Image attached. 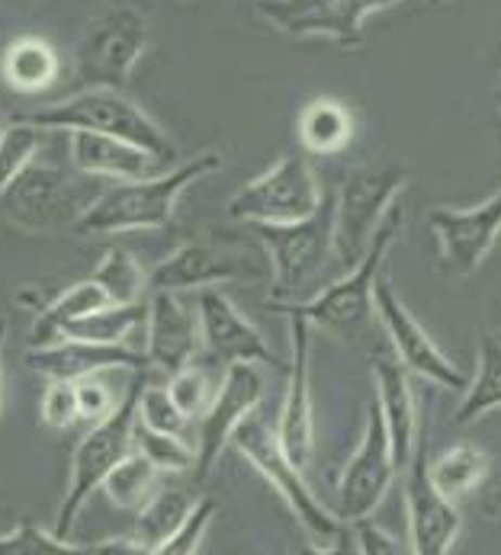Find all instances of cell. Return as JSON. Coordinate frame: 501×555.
Segmentation results:
<instances>
[{
    "mask_svg": "<svg viewBox=\"0 0 501 555\" xmlns=\"http://www.w3.org/2000/svg\"><path fill=\"white\" fill-rule=\"evenodd\" d=\"M501 408V340L496 334L479 337V353H476V376L466 383V396L457 408L453 424L470 427L483 421L486 414Z\"/></svg>",
    "mask_w": 501,
    "mask_h": 555,
    "instance_id": "cell-26",
    "label": "cell"
},
{
    "mask_svg": "<svg viewBox=\"0 0 501 555\" xmlns=\"http://www.w3.org/2000/svg\"><path fill=\"white\" fill-rule=\"evenodd\" d=\"M23 119L49 129V132H100V135H113V139H126L139 149H145L149 155L158 160L177 158V145L170 142L165 129L129 96H123L113 87H84L75 96L39 106L33 113H26Z\"/></svg>",
    "mask_w": 501,
    "mask_h": 555,
    "instance_id": "cell-3",
    "label": "cell"
},
{
    "mask_svg": "<svg viewBox=\"0 0 501 555\" xmlns=\"http://www.w3.org/2000/svg\"><path fill=\"white\" fill-rule=\"evenodd\" d=\"M142 376L139 383L126 392V398L113 408V414H106L103 421H97L81 437L75 456H72V476L65 498L59 504V524L55 533L72 540V530L81 517L84 504L90 501V494L97 488H103V478L116 469L119 460H126L136 447H132V427L139 417V392H142Z\"/></svg>",
    "mask_w": 501,
    "mask_h": 555,
    "instance_id": "cell-8",
    "label": "cell"
},
{
    "mask_svg": "<svg viewBox=\"0 0 501 555\" xmlns=\"http://www.w3.org/2000/svg\"><path fill=\"white\" fill-rule=\"evenodd\" d=\"M132 447L165 476H180V473H193L196 466V447L187 443L183 434H165V430H155V427H145L139 417H136V427H132Z\"/></svg>",
    "mask_w": 501,
    "mask_h": 555,
    "instance_id": "cell-32",
    "label": "cell"
},
{
    "mask_svg": "<svg viewBox=\"0 0 501 555\" xmlns=\"http://www.w3.org/2000/svg\"><path fill=\"white\" fill-rule=\"evenodd\" d=\"M193 498L183 488H165L158 485V491L136 511V540L142 543V550L158 555L162 543L170 540V533L180 527V520L190 514Z\"/></svg>",
    "mask_w": 501,
    "mask_h": 555,
    "instance_id": "cell-28",
    "label": "cell"
},
{
    "mask_svg": "<svg viewBox=\"0 0 501 555\" xmlns=\"http://www.w3.org/2000/svg\"><path fill=\"white\" fill-rule=\"evenodd\" d=\"M496 103H499V109H501V80H499V87H496Z\"/></svg>",
    "mask_w": 501,
    "mask_h": 555,
    "instance_id": "cell-44",
    "label": "cell"
},
{
    "mask_svg": "<svg viewBox=\"0 0 501 555\" xmlns=\"http://www.w3.org/2000/svg\"><path fill=\"white\" fill-rule=\"evenodd\" d=\"M396 473L399 469L393 460L389 430L373 398L367 408V427H363L360 447L354 450V456L347 460L344 473L337 478V517L347 524L370 517L383 504L386 491L393 488Z\"/></svg>",
    "mask_w": 501,
    "mask_h": 555,
    "instance_id": "cell-14",
    "label": "cell"
},
{
    "mask_svg": "<svg viewBox=\"0 0 501 555\" xmlns=\"http://www.w3.org/2000/svg\"><path fill=\"white\" fill-rule=\"evenodd\" d=\"M290 321V373H286V398L280 408L277 437L286 456L309 469L316 456V417H312V379H309V357H312V324L303 315H286Z\"/></svg>",
    "mask_w": 501,
    "mask_h": 555,
    "instance_id": "cell-18",
    "label": "cell"
},
{
    "mask_svg": "<svg viewBox=\"0 0 501 555\" xmlns=\"http://www.w3.org/2000/svg\"><path fill=\"white\" fill-rule=\"evenodd\" d=\"M492 511H501V491L496 494V501H492Z\"/></svg>",
    "mask_w": 501,
    "mask_h": 555,
    "instance_id": "cell-43",
    "label": "cell"
},
{
    "mask_svg": "<svg viewBox=\"0 0 501 555\" xmlns=\"http://www.w3.org/2000/svg\"><path fill=\"white\" fill-rule=\"evenodd\" d=\"M260 270L254 263V254L239 241L196 238L180 244L174 254L149 273V293H200L222 283L257 280Z\"/></svg>",
    "mask_w": 501,
    "mask_h": 555,
    "instance_id": "cell-12",
    "label": "cell"
},
{
    "mask_svg": "<svg viewBox=\"0 0 501 555\" xmlns=\"http://www.w3.org/2000/svg\"><path fill=\"white\" fill-rule=\"evenodd\" d=\"M87 553H103V555H145V550H142V543L132 537V540H106V543H97V546H90Z\"/></svg>",
    "mask_w": 501,
    "mask_h": 555,
    "instance_id": "cell-41",
    "label": "cell"
},
{
    "mask_svg": "<svg viewBox=\"0 0 501 555\" xmlns=\"http://www.w3.org/2000/svg\"><path fill=\"white\" fill-rule=\"evenodd\" d=\"M373 312L380 318L383 331L389 334V344L396 350V360L412 376H421V379L434 383L437 389L466 392V376L453 366V360L434 344V337L424 331V324L399 299V293L393 289L389 270H383L376 276V286H373Z\"/></svg>",
    "mask_w": 501,
    "mask_h": 555,
    "instance_id": "cell-11",
    "label": "cell"
},
{
    "mask_svg": "<svg viewBox=\"0 0 501 555\" xmlns=\"http://www.w3.org/2000/svg\"><path fill=\"white\" fill-rule=\"evenodd\" d=\"M270 263V302H303L334 254V193L319 209L286 225H254Z\"/></svg>",
    "mask_w": 501,
    "mask_h": 555,
    "instance_id": "cell-4",
    "label": "cell"
},
{
    "mask_svg": "<svg viewBox=\"0 0 501 555\" xmlns=\"http://www.w3.org/2000/svg\"><path fill=\"white\" fill-rule=\"evenodd\" d=\"M412 173L399 164L360 167L334 193V254L350 270L370 247L380 222L409 186Z\"/></svg>",
    "mask_w": 501,
    "mask_h": 555,
    "instance_id": "cell-9",
    "label": "cell"
},
{
    "mask_svg": "<svg viewBox=\"0 0 501 555\" xmlns=\"http://www.w3.org/2000/svg\"><path fill=\"white\" fill-rule=\"evenodd\" d=\"M222 167L219 152H203L165 173L119 180V186L103 190L93 206L75 225V235H123V232H158L167 229L183 190Z\"/></svg>",
    "mask_w": 501,
    "mask_h": 555,
    "instance_id": "cell-2",
    "label": "cell"
},
{
    "mask_svg": "<svg viewBox=\"0 0 501 555\" xmlns=\"http://www.w3.org/2000/svg\"><path fill=\"white\" fill-rule=\"evenodd\" d=\"M26 366L49 379L78 383L84 376L116 373V370L142 373L149 366V357L132 344H93V340L59 337L52 344H33L26 350Z\"/></svg>",
    "mask_w": 501,
    "mask_h": 555,
    "instance_id": "cell-19",
    "label": "cell"
},
{
    "mask_svg": "<svg viewBox=\"0 0 501 555\" xmlns=\"http://www.w3.org/2000/svg\"><path fill=\"white\" fill-rule=\"evenodd\" d=\"M373 398L383 411L386 430H389V447L396 469H406L418 443V398L412 389V373L399 360H373Z\"/></svg>",
    "mask_w": 501,
    "mask_h": 555,
    "instance_id": "cell-22",
    "label": "cell"
},
{
    "mask_svg": "<svg viewBox=\"0 0 501 555\" xmlns=\"http://www.w3.org/2000/svg\"><path fill=\"white\" fill-rule=\"evenodd\" d=\"M187 293L158 289L149 296V318H145V357L165 376L183 370L203 350V327L200 312L183 299Z\"/></svg>",
    "mask_w": 501,
    "mask_h": 555,
    "instance_id": "cell-20",
    "label": "cell"
},
{
    "mask_svg": "<svg viewBox=\"0 0 501 555\" xmlns=\"http://www.w3.org/2000/svg\"><path fill=\"white\" fill-rule=\"evenodd\" d=\"M196 312H200V327H203V350L213 360H219L226 366H232V363L273 366L277 363L264 334L239 312V306L219 286L196 293Z\"/></svg>",
    "mask_w": 501,
    "mask_h": 555,
    "instance_id": "cell-21",
    "label": "cell"
},
{
    "mask_svg": "<svg viewBox=\"0 0 501 555\" xmlns=\"http://www.w3.org/2000/svg\"><path fill=\"white\" fill-rule=\"evenodd\" d=\"M139 421L145 427H155V430H165V434H187V427L193 424L167 392V386H149L142 383V392H139Z\"/></svg>",
    "mask_w": 501,
    "mask_h": 555,
    "instance_id": "cell-37",
    "label": "cell"
},
{
    "mask_svg": "<svg viewBox=\"0 0 501 555\" xmlns=\"http://www.w3.org/2000/svg\"><path fill=\"white\" fill-rule=\"evenodd\" d=\"M260 398H264L260 363H232L209 401V408L196 421V466H193L196 481H206L213 476L222 450L232 443L235 427L260 404Z\"/></svg>",
    "mask_w": 501,
    "mask_h": 555,
    "instance_id": "cell-16",
    "label": "cell"
},
{
    "mask_svg": "<svg viewBox=\"0 0 501 555\" xmlns=\"http://www.w3.org/2000/svg\"><path fill=\"white\" fill-rule=\"evenodd\" d=\"M162 485V473L139 453L132 450L126 460L116 463V469L103 478V494L113 507L119 511H139Z\"/></svg>",
    "mask_w": 501,
    "mask_h": 555,
    "instance_id": "cell-30",
    "label": "cell"
},
{
    "mask_svg": "<svg viewBox=\"0 0 501 555\" xmlns=\"http://www.w3.org/2000/svg\"><path fill=\"white\" fill-rule=\"evenodd\" d=\"M232 447L251 463V469L257 476H264L273 491L283 498V504L290 507V514L296 517V524L306 530L309 543L316 553H357L354 543V527L347 520H341L337 514H332L309 488V481L303 478L306 469H299L286 450L280 447L277 430L251 411L248 417L235 427L232 434Z\"/></svg>",
    "mask_w": 501,
    "mask_h": 555,
    "instance_id": "cell-1",
    "label": "cell"
},
{
    "mask_svg": "<svg viewBox=\"0 0 501 555\" xmlns=\"http://www.w3.org/2000/svg\"><path fill=\"white\" fill-rule=\"evenodd\" d=\"M0 72H3L7 87H13L16 93H39L59 80L62 62H59V52L46 39L20 36L7 46Z\"/></svg>",
    "mask_w": 501,
    "mask_h": 555,
    "instance_id": "cell-25",
    "label": "cell"
},
{
    "mask_svg": "<svg viewBox=\"0 0 501 555\" xmlns=\"http://www.w3.org/2000/svg\"><path fill=\"white\" fill-rule=\"evenodd\" d=\"M3 344H7V324L0 321V417H3Z\"/></svg>",
    "mask_w": 501,
    "mask_h": 555,
    "instance_id": "cell-42",
    "label": "cell"
},
{
    "mask_svg": "<svg viewBox=\"0 0 501 555\" xmlns=\"http://www.w3.org/2000/svg\"><path fill=\"white\" fill-rule=\"evenodd\" d=\"M103 376L106 373H97V376H84V379L75 383V389H78V411H81V421H87V424L103 421L116 408V398L106 389Z\"/></svg>",
    "mask_w": 501,
    "mask_h": 555,
    "instance_id": "cell-39",
    "label": "cell"
},
{
    "mask_svg": "<svg viewBox=\"0 0 501 555\" xmlns=\"http://www.w3.org/2000/svg\"><path fill=\"white\" fill-rule=\"evenodd\" d=\"M216 511H219L216 498H200V501H193L190 514L180 520V527L170 533V540H167V543H162L158 555L200 553V543H203V537H206V530H209V524H213Z\"/></svg>",
    "mask_w": 501,
    "mask_h": 555,
    "instance_id": "cell-36",
    "label": "cell"
},
{
    "mask_svg": "<svg viewBox=\"0 0 501 555\" xmlns=\"http://www.w3.org/2000/svg\"><path fill=\"white\" fill-rule=\"evenodd\" d=\"M296 135L309 155L332 158L354 139V113L334 96H316L303 106L296 119Z\"/></svg>",
    "mask_w": 501,
    "mask_h": 555,
    "instance_id": "cell-24",
    "label": "cell"
},
{
    "mask_svg": "<svg viewBox=\"0 0 501 555\" xmlns=\"http://www.w3.org/2000/svg\"><path fill=\"white\" fill-rule=\"evenodd\" d=\"M68 152L75 170H81L87 177H106V180H139V177H152L158 158L149 155L145 149L126 142V139H113V135H100V132H84L72 129L68 132Z\"/></svg>",
    "mask_w": 501,
    "mask_h": 555,
    "instance_id": "cell-23",
    "label": "cell"
},
{
    "mask_svg": "<svg viewBox=\"0 0 501 555\" xmlns=\"http://www.w3.org/2000/svg\"><path fill=\"white\" fill-rule=\"evenodd\" d=\"M427 424L418 427V443L409 460L406 478V517H409V553L415 555H447L463 530L460 511L450 498L440 494L434 478L427 473Z\"/></svg>",
    "mask_w": 501,
    "mask_h": 555,
    "instance_id": "cell-15",
    "label": "cell"
},
{
    "mask_svg": "<svg viewBox=\"0 0 501 555\" xmlns=\"http://www.w3.org/2000/svg\"><path fill=\"white\" fill-rule=\"evenodd\" d=\"M427 229L440 244L444 270L453 276H473L501 235V190L470 209L434 206L427 212Z\"/></svg>",
    "mask_w": 501,
    "mask_h": 555,
    "instance_id": "cell-17",
    "label": "cell"
},
{
    "mask_svg": "<svg viewBox=\"0 0 501 555\" xmlns=\"http://www.w3.org/2000/svg\"><path fill=\"white\" fill-rule=\"evenodd\" d=\"M393 3L399 0H257V13L286 36H322L350 52L363 46V23Z\"/></svg>",
    "mask_w": 501,
    "mask_h": 555,
    "instance_id": "cell-13",
    "label": "cell"
},
{
    "mask_svg": "<svg viewBox=\"0 0 501 555\" xmlns=\"http://www.w3.org/2000/svg\"><path fill=\"white\" fill-rule=\"evenodd\" d=\"M49 129L29 122V119H16L13 126L0 129V193L39 158V152L46 149Z\"/></svg>",
    "mask_w": 501,
    "mask_h": 555,
    "instance_id": "cell-33",
    "label": "cell"
},
{
    "mask_svg": "<svg viewBox=\"0 0 501 555\" xmlns=\"http://www.w3.org/2000/svg\"><path fill=\"white\" fill-rule=\"evenodd\" d=\"M110 306V296L103 293V286L90 276V280H78L72 283L62 296H55L46 312L39 315L36 327H33V344H52L62 337V327L68 321H78V318L90 315L97 309Z\"/></svg>",
    "mask_w": 501,
    "mask_h": 555,
    "instance_id": "cell-29",
    "label": "cell"
},
{
    "mask_svg": "<svg viewBox=\"0 0 501 555\" xmlns=\"http://www.w3.org/2000/svg\"><path fill=\"white\" fill-rule=\"evenodd\" d=\"M496 337H499V340H501V327H499V334H496Z\"/></svg>",
    "mask_w": 501,
    "mask_h": 555,
    "instance_id": "cell-45",
    "label": "cell"
},
{
    "mask_svg": "<svg viewBox=\"0 0 501 555\" xmlns=\"http://www.w3.org/2000/svg\"><path fill=\"white\" fill-rule=\"evenodd\" d=\"M152 42V16L136 3H110L97 13L75 46V78L84 87L123 90Z\"/></svg>",
    "mask_w": 501,
    "mask_h": 555,
    "instance_id": "cell-7",
    "label": "cell"
},
{
    "mask_svg": "<svg viewBox=\"0 0 501 555\" xmlns=\"http://www.w3.org/2000/svg\"><path fill=\"white\" fill-rule=\"evenodd\" d=\"M322 186L309 160L299 155L280 158L270 170L248 180L229 199V219L248 225H286L312 216L322 203Z\"/></svg>",
    "mask_w": 501,
    "mask_h": 555,
    "instance_id": "cell-10",
    "label": "cell"
},
{
    "mask_svg": "<svg viewBox=\"0 0 501 555\" xmlns=\"http://www.w3.org/2000/svg\"><path fill=\"white\" fill-rule=\"evenodd\" d=\"M87 553L81 546H75L72 540L49 533L36 524H20L10 533H0V555H75Z\"/></svg>",
    "mask_w": 501,
    "mask_h": 555,
    "instance_id": "cell-35",
    "label": "cell"
},
{
    "mask_svg": "<svg viewBox=\"0 0 501 555\" xmlns=\"http://www.w3.org/2000/svg\"><path fill=\"white\" fill-rule=\"evenodd\" d=\"M90 180L97 177H87L81 170L68 173L62 167L33 160L0 193V212L13 229L26 235H52L62 229L75 232L84 212L100 196V190Z\"/></svg>",
    "mask_w": 501,
    "mask_h": 555,
    "instance_id": "cell-5",
    "label": "cell"
},
{
    "mask_svg": "<svg viewBox=\"0 0 501 555\" xmlns=\"http://www.w3.org/2000/svg\"><path fill=\"white\" fill-rule=\"evenodd\" d=\"M216 383L209 379V373L196 363H187L183 370L170 373L167 376V392L174 398V404L190 417V421H200L203 411L209 408V401L216 396Z\"/></svg>",
    "mask_w": 501,
    "mask_h": 555,
    "instance_id": "cell-34",
    "label": "cell"
},
{
    "mask_svg": "<svg viewBox=\"0 0 501 555\" xmlns=\"http://www.w3.org/2000/svg\"><path fill=\"white\" fill-rule=\"evenodd\" d=\"M427 473L444 498L457 501V498L483 488V481L492 473V456L476 443H457V447L444 450L437 460H431Z\"/></svg>",
    "mask_w": 501,
    "mask_h": 555,
    "instance_id": "cell-27",
    "label": "cell"
},
{
    "mask_svg": "<svg viewBox=\"0 0 501 555\" xmlns=\"http://www.w3.org/2000/svg\"><path fill=\"white\" fill-rule=\"evenodd\" d=\"M39 417L52 430H68L81 421L78 389L72 379H52V386L42 392V401H39Z\"/></svg>",
    "mask_w": 501,
    "mask_h": 555,
    "instance_id": "cell-38",
    "label": "cell"
},
{
    "mask_svg": "<svg viewBox=\"0 0 501 555\" xmlns=\"http://www.w3.org/2000/svg\"><path fill=\"white\" fill-rule=\"evenodd\" d=\"M90 276L103 286V293L116 306L142 302V296L149 293V273L142 270V263L136 260V254L126 250V247H110Z\"/></svg>",
    "mask_w": 501,
    "mask_h": 555,
    "instance_id": "cell-31",
    "label": "cell"
},
{
    "mask_svg": "<svg viewBox=\"0 0 501 555\" xmlns=\"http://www.w3.org/2000/svg\"><path fill=\"white\" fill-rule=\"evenodd\" d=\"M402 229V206L396 203L386 219L380 222L376 235L370 241L367 254L347 270V276H341L337 283L325 286L319 296L303 299V302H267L273 312L280 315H303L312 327H325L334 334H347L367 324V318L373 315V286L376 276L383 273L393 244L399 241Z\"/></svg>",
    "mask_w": 501,
    "mask_h": 555,
    "instance_id": "cell-6",
    "label": "cell"
},
{
    "mask_svg": "<svg viewBox=\"0 0 501 555\" xmlns=\"http://www.w3.org/2000/svg\"><path fill=\"white\" fill-rule=\"evenodd\" d=\"M354 543H357V553L363 555H399L409 553V546H402L396 537H389L386 530H380L370 517L363 520H354Z\"/></svg>",
    "mask_w": 501,
    "mask_h": 555,
    "instance_id": "cell-40",
    "label": "cell"
}]
</instances>
